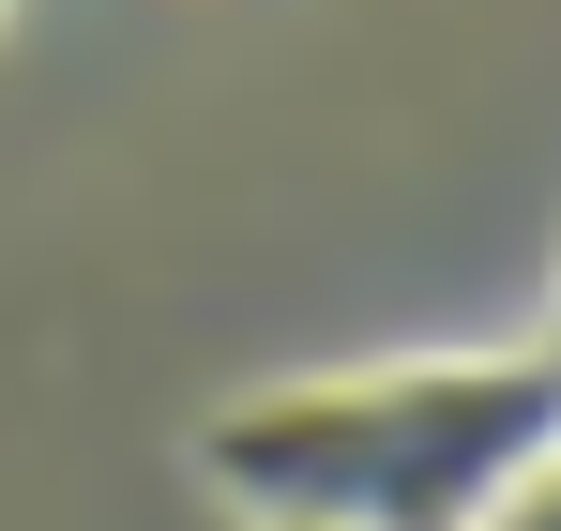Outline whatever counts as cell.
<instances>
[{
  "label": "cell",
  "mask_w": 561,
  "mask_h": 531,
  "mask_svg": "<svg viewBox=\"0 0 561 531\" xmlns=\"http://www.w3.org/2000/svg\"><path fill=\"white\" fill-rule=\"evenodd\" d=\"M561 455V350H425L365 380H274L197 426V471L259 531H485Z\"/></svg>",
  "instance_id": "6da1fadb"
},
{
  "label": "cell",
  "mask_w": 561,
  "mask_h": 531,
  "mask_svg": "<svg viewBox=\"0 0 561 531\" xmlns=\"http://www.w3.org/2000/svg\"><path fill=\"white\" fill-rule=\"evenodd\" d=\"M485 531H561V455L531 471V486H501V501H485Z\"/></svg>",
  "instance_id": "7a4b0ae2"
},
{
  "label": "cell",
  "mask_w": 561,
  "mask_h": 531,
  "mask_svg": "<svg viewBox=\"0 0 561 531\" xmlns=\"http://www.w3.org/2000/svg\"><path fill=\"white\" fill-rule=\"evenodd\" d=\"M547 350H561V335H547Z\"/></svg>",
  "instance_id": "3957f363"
}]
</instances>
